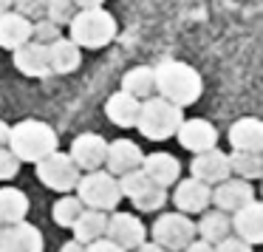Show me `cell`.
<instances>
[{"mask_svg": "<svg viewBox=\"0 0 263 252\" xmlns=\"http://www.w3.org/2000/svg\"><path fill=\"white\" fill-rule=\"evenodd\" d=\"M153 82H156V94L164 97L167 102L178 105V108L195 105L204 94L201 74L181 60H161L153 68Z\"/></svg>", "mask_w": 263, "mask_h": 252, "instance_id": "cell-1", "label": "cell"}, {"mask_svg": "<svg viewBox=\"0 0 263 252\" xmlns=\"http://www.w3.org/2000/svg\"><path fill=\"white\" fill-rule=\"evenodd\" d=\"M116 34H119L116 17L105 12V6L77 9L74 17L68 20V40H74L80 48H88V51H99V48L110 46Z\"/></svg>", "mask_w": 263, "mask_h": 252, "instance_id": "cell-2", "label": "cell"}, {"mask_svg": "<svg viewBox=\"0 0 263 252\" xmlns=\"http://www.w3.org/2000/svg\"><path fill=\"white\" fill-rule=\"evenodd\" d=\"M9 150L17 156L20 161H40L43 156H48L51 150H57L60 139H57V131H54L48 122H40V119H23L17 125H9Z\"/></svg>", "mask_w": 263, "mask_h": 252, "instance_id": "cell-3", "label": "cell"}, {"mask_svg": "<svg viewBox=\"0 0 263 252\" xmlns=\"http://www.w3.org/2000/svg\"><path fill=\"white\" fill-rule=\"evenodd\" d=\"M184 119V108L167 102L164 97H147L139 102V116H136V131L150 142H164L173 139Z\"/></svg>", "mask_w": 263, "mask_h": 252, "instance_id": "cell-4", "label": "cell"}, {"mask_svg": "<svg viewBox=\"0 0 263 252\" xmlns=\"http://www.w3.org/2000/svg\"><path fill=\"white\" fill-rule=\"evenodd\" d=\"M77 190V199L82 201L85 207H91V210H116L122 201V193H119V184H116L114 173H105V170H88L85 176L80 173V178H77L74 184Z\"/></svg>", "mask_w": 263, "mask_h": 252, "instance_id": "cell-5", "label": "cell"}, {"mask_svg": "<svg viewBox=\"0 0 263 252\" xmlns=\"http://www.w3.org/2000/svg\"><path fill=\"white\" fill-rule=\"evenodd\" d=\"M153 241L159 246H164L167 252H181L190 241L195 238V221L187 215V212H161L153 221V229H150Z\"/></svg>", "mask_w": 263, "mask_h": 252, "instance_id": "cell-6", "label": "cell"}, {"mask_svg": "<svg viewBox=\"0 0 263 252\" xmlns=\"http://www.w3.org/2000/svg\"><path fill=\"white\" fill-rule=\"evenodd\" d=\"M37 178L46 184L48 190H57V193H71L80 178V167L71 161L68 153L63 150H51L48 156H43L40 161H34Z\"/></svg>", "mask_w": 263, "mask_h": 252, "instance_id": "cell-7", "label": "cell"}, {"mask_svg": "<svg viewBox=\"0 0 263 252\" xmlns=\"http://www.w3.org/2000/svg\"><path fill=\"white\" fill-rule=\"evenodd\" d=\"M43 249H46L43 232L26 218L0 227V252H43Z\"/></svg>", "mask_w": 263, "mask_h": 252, "instance_id": "cell-8", "label": "cell"}, {"mask_svg": "<svg viewBox=\"0 0 263 252\" xmlns=\"http://www.w3.org/2000/svg\"><path fill=\"white\" fill-rule=\"evenodd\" d=\"M252 199H255V187H252V182L238 178V176H229V178H223V182L212 184L210 204H215L218 210H223V212L232 215L238 207H243L246 201H252Z\"/></svg>", "mask_w": 263, "mask_h": 252, "instance_id": "cell-9", "label": "cell"}, {"mask_svg": "<svg viewBox=\"0 0 263 252\" xmlns=\"http://www.w3.org/2000/svg\"><path fill=\"white\" fill-rule=\"evenodd\" d=\"M68 156H71V161L80 167V173L97 170V167L105 165L108 142H105V136H99V133H80V136L71 142Z\"/></svg>", "mask_w": 263, "mask_h": 252, "instance_id": "cell-10", "label": "cell"}, {"mask_svg": "<svg viewBox=\"0 0 263 252\" xmlns=\"http://www.w3.org/2000/svg\"><path fill=\"white\" fill-rule=\"evenodd\" d=\"M105 235H108L114 244H119L125 252H130V249H136L142 241H147V227H144L136 215H130V212H114V215H108V229H105Z\"/></svg>", "mask_w": 263, "mask_h": 252, "instance_id": "cell-11", "label": "cell"}, {"mask_svg": "<svg viewBox=\"0 0 263 252\" xmlns=\"http://www.w3.org/2000/svg\"><path fill=\"white\" fill-rule=\"evenodd\" d=\"M176 139L184 150L201 153V150H210L218 145V131L210 119H198L195 116V119H181V125L176 131Z\"/></svg>", "mask_w": 263, "mask_h": 252, "instance_id": "cell-12", "label": "cell"}, {"mask_svg": "<svg viewBox=\"0 0 263 252\" xmlns=\"http://www.w3.org/2000/svg\"><path fill=\"white\" fill-rule=\"evenodd\" d=\"M229 221H232V232L238 238H243L246 244H252V246L263 244V204L257 199H252L243 207H238L229 215Z\"/></svg>", "mask_w": 263, "mask_h": 252, "instance_id": "cell-13", "label": "cell"}, {"mask_svg": "<svg viewBox=\"0 0 263 252\" xmlns=\"http://www.w3.org/2000/svg\"><path fill=\"white\" fill-rule=\"evenodd\" d=\"M190 173H193L198 182L210 184V187L232 176V173H229V159H227V153H221V150H218V145H215V148H210V150H201V153H195L193 161H190Z\"/></svg>", "mask_w": 263, "mask_h": 252, "instance_id": "cell-14", "label": "cell"}, {"mask_svg": "<svg viewBox=\"0 0 263 252\" xmlns=\"http://www.w3.org/2000/svg\"><path fill=\"white\" fill-rule=\"evenodd\" d=\"M210 195H212L210 184H204V182H198L195 176H190V178L176 182L173 204H176L181 212H187V215H195V212H204L206 207H210Z\"/></svg>", "mask_w": 263, "mask_h": 252, "instance_id": "cell-15", "label": "cell"}, {"mask_svg": "<svg viewBox=\"0 0 263 252\" xmlns=\"http://www.w3.org/2000/svg\"><path fill=\"white\" fill-rule=\"evenodd\" d=\"M12 63L20 74L26 77H48L51 68H48V51L43 43L26 40L23 46L12 48Z\"/></svg>", "mask_w": 263, "mask_h": 252, "instance_id": "cell-16", "label": "cell"}, {"mask_svg": "<svg viewBox=\"0 0 263 252\" xmlns=\"http://www.w3.org/2000/svg\"><path fill=\"white\" fill-rule=\"evenodd\" d=\"M142 170L147 173V178L153 184H159V187H173V184L181 178V161H178L173 153L159 150V153H147V156H144V159H142Z\"/></svg>", "mask_w": 263, "mask_h": 252, "instance_id": "cell-17", "label": "cell"}, {"mask_svg": "<svg viewBox=\"0 0 263 252\" xmlns=\"http://www.w3.org/2000/svg\"><path fill=\"white\" fill-rule=\"evenodd\" d=\"M142 148L130 139H116V142H108V156H105V165H108V173L114 176H122L127 170H136L142 167Z\"/></svg>", "mask_w": 263, "mask_h": 252, "instance_id": "cell-18", "label": "cell"}, {"mask_svg": "<svg viewBox=\"0 0 263 252\" xmlns=\"http://www.w3.org/2000/svg\"><path fill=\"white\" fill-rule=\"evenodd\" d=\"M46 51L51 74H74L82 63V48L74 40H65V37H57L54 43H48Z\"/></svg>", "mask_w": 263, "mask_h": 252, "instance_id": "cell-19", "label": "cell"}, {"mask_svg": "<svg viewBox=\"0 0 263 252\" xmlns=\"http://www.w3.org/2000/svg\"><path fill=\"white\" fill-rule=\"evenodd\" d=\"M227 136L232 150H263V122L255 116H240L229 125Z\"/></svg>", "mask_w": 263, "mask_h": 252, "instance_id": "cell-20", "label": "cell"}, {"mask_svg": "<svg viewBox=\"0 0 263 252\" xmlns=\"http://www.w3.org/2000/svg\"><path fill=\"white\" fill-rule=\"evenodd\" d=\"M26 40H31V20L20 12H0V48L12 51Z\"/></svg>", "mask_w": 263, "mask_h": 252, "instance_id": "cell-21", "label": "cell"}, {"mask_svg": "<svg viewBox=\"0 0 263 252\" xmlns=\"http://www.w3.org/2000/svg\"><path fill=\"white\" fill-rule=\"evenodd\" d=\"M139 102L142 99L130 97L119 88L116 94H110L105 102V116L114 122L116 128H136V116H139Z\"/></svg>", "mask_w": 263, "mask_h": 252, "instance_id": "cell-22", "label": "cell"}, {"mask_svg": "<svg viewBox=\"0 0 263 252\" xmlns=\"http://www.w3.org/2000/svg\"><path fill=\"white\" fill-rule=\"evenodd\" d=\"M71 229H74V238L80 241V244H91V241L102 238L105 229H108V212L85 207V210L80 212V218L71 224Z\"/></svg>", "mask_w": 263, "mask_h": 252, "instance_id": "cell-23", "label": "cell"}, {"mask_svg": "<svg viewBox=\"0 0 263 252\" xmlns=\"http://www.w3.org/2000/svg\"><path fill=\"white\" fill-rule=\"evenodd\" d=\"M201 221L195 224V235H201L204 241H210V244H218L221 238H227L229 232H232V221H229V212L223 210H210L206 207L204 212H198Z\"/></svg>", "mask_w": 263, "mask_h": 252, "instance_id": "cell-24", "label": "cell"}, {"mask_svg": "<svg viewBox=\"0 0 263 252\" xmlns=\"http://www.w3.org/2000/svg\"><path fill=\"white\" fill-rule=\"evenodd\" d=\"M29 215V195L17 187H0V227Z\"/></svg>", "mask_w": 263, "mask_h": 252, "instance_id": "cell-25", "label": "cell"}, {"mask_svg": "<svg viewBox=\"0 0 263 252\" xmlns=\"http://www.w3.org/2000/svg\"><path fill=\"white\" fill-rule=\"evenodd\" d=\"M229 159V173L246 182H255L263 176V156L260 150H235L227 156Z\"/></svg>", "mask_w": 263, "mask_h": 252, "instance_id": "cell-26", "label": "cell"}, {"mask_svg": "<svg viewBox=\"0 0 263 252\" xmlns=\"http://www.w3.org/2000/svg\"><path fill=\"white\" fill-rule=\"evenodd\" d=\"M122 91L130 94L136 99H147L156 94V82H153V68L150 65H136L122 77Z\"/></svg>", "mask_w": 263, "mask_h": 252, "instance_id": "cell-27", "label": "cell"}, {"mask_svg": "<svg viewBox=\"0 0 263 252\" xmlns=\"http://www.w3.org/2000/svg\"><path fill=\"white\" fill-rule=\"evenodd\" d=\"M82 210H85V204H82L77 195H68V193H65L63 199H57V204H54V210H51V218H54V224H57V227L71 229V224L80 218Z\"/></svg>", "mask_w": 263, "mask_h": 252, "instance_id": "cell-28", "label": "cell"}, {"mask_svg": "<svg viewBox=\"0 0 263 252\" xmlns=\"http://www.w3.org/2000/svg\"><path fill=\"white\" fill-rule=\"evenodd\" d=\"M116 184H119L122 199H136V195H142V193H144V190H150V187H153V182L147 178V173H144L142 167L122 173V176L116 178Z\"/></svg>", "mask_w": 263, "mask_h": 252, "instance_id": "cell-29", "label": "cell"}, {"mask_svg": "<svg viewBox=\"0 0 263 252\" xmlns=\"http://www.w3.org/2000/svg\"><path fill=\"white\" fill-rule=\"evenodd\" d=\"M133 207H136L139 212H156L164 207L167 201V187H159V184H153L150 190H144L142 195H136V199H130Z\"/></svg>", "mask_w": 263, "mask_h": 252, "instance_id": "cell-30", "label": "cell"}, {"mask_svg": "<svg viewBox=\"0 0 263 252\" xmlns=\"http://www.w3.org/2000/svg\"><path fill=\"white\" fill-rule=\"evenodd\" d=\"M77 6L74 0H46V12H43V17L54 20L57 26H68V20L74 17Z\"/></svg>", "mask_w": 263, "mask_h": 252, "instance_id": "cell-31", "label": "cell"}, {"mask_svg": "<svg viewBox=\"0 0 263 252\" xmlns=\"http://www.w3.org/2000/svg\"><path fill=\"white\" fill-rule=\"evenodd\" d=\"M57 37H63V26H57L54 20L37 17V23H31V40H34V43L48 46V43H54Z\"/></svg>", "mask_w": 263, "mask_h": 252, "instance_id": "cell-32", "label": "cell"}, {"mask_svg": "<svg viewBox=\"0 0 263 252\" xmlns=\"http://www.w3.org/2000/svg\"><path fill=\"white\" fill-rule=\"evenodd\" d=\"M20 165H23V161H20L12 150L0 148V182H12V178L20 173Z\"/></svg>", "mask_w": 263, "mask_h": 252, "instance_id": "cell-33", "label": "cell"}, {"mask_svg": "<svg viewBox=\"0 0 263 252\" xmlns=\"http://www.w3.org/2000/svg\"><path fill=\"white\" fill-rule=\"evenodd\" d=\"M212 246H215V252H255V246L246 244L243 238H238V235H232V232H229L227 238H221L218 244H212Z\"/></svg>", "mask_w": 263, "mask_h": 252, "instance_id": "cell-34", "label": "cell"}, {"mask_svg": "<svg viewBox=\"0 0 263 252\" xmlns=\"http://www.w3.org/2000/svg\"><path fill=\"white\" fill-rule=\"evenodd\" d=\"M14 12H20L23 17H43V12H46V0H12Z\"/></svg>", "mask_w": 263, "mask_h": 252, "instance_id": "cell-35", "label": "cell"}, {"mask_svg": "<svg viewBox=\"0 0 263 252\" xmlns=\"http://www.w3.org/2000/svg\"><path fill=\"white\" fill-rule=\"evenodd\" d=\"M85 252H125L119 244H114V241L108 238V235H102V238L91 241V244H85Z\"/></svg>", "mask_w": 263, "mask_h": 252, "instance_id": "cell-36", "label": "cell"}, {"mask_svg": "<svg viewBox=\"0 0 263 252\" xmlns=\"http://www.w3.org/2000/svg\"><path fill=\"white\" fill-rule=\"evenodd\" d=\"M181 252H215V246H212L210 241H204V238H193Z\"/></svg>", "mask_w": 263, "mask_h": 252, "instance_id": "cell-37", "label": "cell"}, {"mask_svg": "<svg viewBox=\"0 0 263 252\" xmlns=\"http://www.w3.org/2000/svg\"><path fill=\"white\" fill-rule=\"evenodd\" d=\"M60 252H85V244H80V241H65L63 246H60Z\"/></svg>", "mask_w": 263, "mask_h": 252, "instance_id": "cell-38", "label": "cell"}, {"mask_svg": "<svg viewBox=\"0 0 263 252\" xmlns=\"http://www.w3.org/2000/svg\"><path fill=\"white\" fill-rule=\"evenodd\" d=\"M133 252H167V249H164V246H159L156 241H153V244H147V241H142V244H139Z\"/></svg>", "mask_w": 263, "mask_h": 252, "instance_id": "cell-39", "label": "cell"}, {"mask_svg": "<svg viewBox=\"0 0 263 252\" xmlns=\"http://www.w3.org/2000/svg\"><path fill=\"white\" fill-rule=\"evenodd\" d=\"M105 0H74L77 9H93V6H102Z\"/></svg>", "mask_w": 263, "mask_h": 252, "instance_id": "cell-40", "label": "cell"}, {"mask_svg": "<svg viewBox=\"0 0 263 252\" xmlns=\"http://www.w3.org/2000/svg\"><path fill=\"white\" fill-rule=\"evenodd\" d=\"M6 142H9V125L0 119V148H6Z\"/></svg>", "mask_w": 263, "mask_h": 252, "instance_id": "cell-41", "label": "cell"}, {"mask_svg": "<svg viewBox=\"0 0 263 252\" xmlns=\"http://www.w3.org/2000/svg\"><path fill=\"white\" fill-rule=\"evenodd\" d=\"M12 9V0H0V12H9Z\"/></svg>", "mask_w": 263, "mask_h": 252, "instance_id": "cell-42", "label": "cell"}]
</instances>
